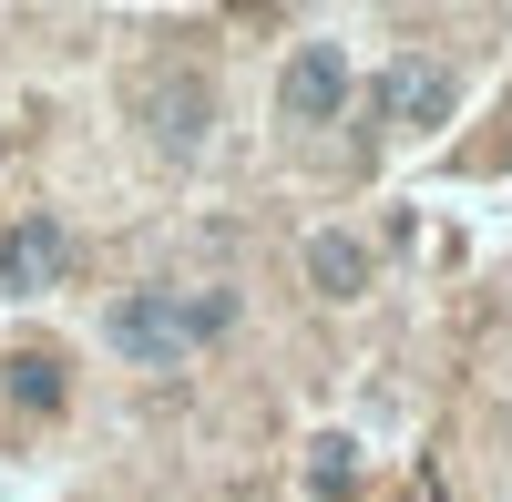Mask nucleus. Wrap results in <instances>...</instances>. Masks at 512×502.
Returning <instances> with one entry per match:
<instances>
[{
    "instance_id": "f257e3e1",
    "label": "nucleus",
    "mask_w": 512,
    "mask_h": 502,
    "mask_svg": "<svg viewBox=\"0 0 512 502\" xmlns=\"http://www.w3.org/2000/svg\"><path fill=\"white\" fill-rule=\"evenodd\" d=\"M103 349H113L123 369H144V380H164V369H195L205 349H195V308H185V287H164V277L113 287V298H103Z\"/></svg>"
},
{
    "instance_id": "f03ea898",
    "label": "nucleus",
    "mask_w": 512,
    "mask_h": 502,
    "mask_svg": "<svg viewBox=\"0 0 512 502\" xmlns=\"http://www.w3.org/2000/svg\"><path fill=\"white\" fill-rule=\"evenodd\" d=\"M349 103H359L349 41H287V62H277V123L287 134H328Z\"/></svg>"
},
{
    "instance_id": "7ed1b4c3",
    "label": "nucleus",
    "mask_w": 512,
    "mask_h": 502,
    "mask_svg": "<svg viewBox=\"0 0 512 502\" xmlns=\"http://www.w3.org/2000/svg\"><path fill=\"white\" fill-rule=\"evenodd\" d=\"M461 103V72L441 52H390L369 72V134H431V123H451Z\"/></svg>"
},
{
    "instance_id": "20e7f679",
    "label": "nucleus",
    "mask_w": 512,
    "mask_h": 502,
    "mask_svg": "<svg viewBox=\"0 0 512 502\" xmlns=\"http://www.w3.org/2000/svg\"><path fill=\"white\" fill-rule=\"evenodd\" d=\"M134 113H144V144L164 164H195L205 144H216V93H205V72H154Z\"/></svg>"
},
{
    "instance_id": "39448f33",
    "label": "nucleus",
    "mask_w": 512,
    "mask_h": 502,
    "mask_svg": "<svg viewBox=\"0 0 512 502\" xmlns=\"http://www.w3.org/2000/svg\"><path fill=\"white\" fill-rule=\"evenodd\" d=\"M72 277V226L62 216H11L0 226V287H11V298H52V287Z\"/></svg>"
},
{
    "instance_id": "423d86ee",
    "label": "nucleus",
    "mask_w": 512,
    "mask_h": 502,
    "mask_svg": "<svg viewBox=\"0 0 512 502\" xmlns=\"http://www.w3.org/2000/svg\"><path fill=\"white\" fill-rule=\"evenodd\" d=\"M308 287H318L328 308L369 298V236H349V226H318V236H308Z\"/></svg>"
},
{
    "instance_id": "0eeeda50",
    "label": "nucleus",
    "mask_w": 512,
    "mask_h": 502,
    "mask_svg": "<svg viewBox=\"0 0 512 502\" xmlns=\"http://www.w3.org/2000/svg\"><path fill=\"white\" fill-rule=\"evenodd\" d=\"M308 492H318V502H349V492H359V441H349V431H318V441H308Z\"/></svg>"
},
{
    "instance_id": "6e6552de",
    "label": "nucleus",
    "mask_w": 512,
    "mask_h": 502,
    "mask_svg": "<svg viewBox=\"0 0 512 502\" xmlns=\"http://www.w3.org/2000/svg\"><path fill=\"white\" fill-rule=\"evenodd\" d=\"M0 390H11L21 410H62V400H72V380H62V359H52V349H21V359H11V380H0Z\"/></svg>"
},
{
    "instance_id": "1a4fd4ad",
    "label": "nucleus",
    "mask_w": 512,
    "mask_h": 502,
    "mask_svg": "<svg viewBox=\"0 0 512 502\" xmlns=\"http://www.w3.org/2000/svg\"><path fill=\"white\" fill-rule=\"evenodd\" d=\"M185 308H195V349H216V339H236V318H246V298L226 277H205V287H185Z\"/></svg>"
}]
</instances>
